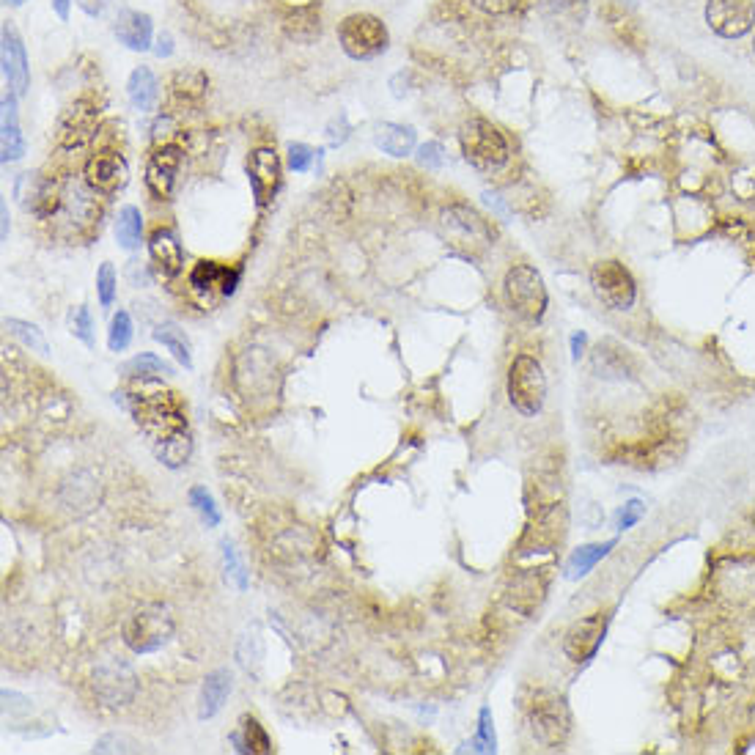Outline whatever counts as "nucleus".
Returning <instances> with one entry per match:
<instances>
[{
	"instance_id": "obj_1",
	"label": "nucleus",
	"mask_w": 755,
	"mask_h": 755,
	"mask_svg": "<svg viewBox=\"0 0 755 755\" xmlns=\"http://www.w3.org/2000/svg\"><path fill=\"white\" fill-rule=\"evenodd\" d=\"M130 410L162 464L171 470L190 459L193 440L187 432L182 399L160 382V377H138L130 390Z\"/></svg>"
},
{
	"instance_id": "obj_2",
	"label": "nucleus",
	"mask_w": 755,
	"mask_h": 755,
	"mask_svg": "<svg viewBox=\"0 0 755 755\" xmlns=\"http://www.w3.org/2000/svg\"><path fill=\"white\" fill-rule=\"evenodd\" d=\"M525 720L533 739L547 750L563 747L572 734V712L563 695L552 690H536L530 695L525 703Z\"/></svg>"
},
{
	"instance_id": "obj_3",
	"label": "nucleus",
	"mask_w": 755,
	"mask_h": 755,
	"mask_svg": "<svg viewBox=\"0 0 755 755\" xmlns=\"http://www.w3.org/2000/svg\"><path fill=\"white\" fill-rule=\"evenodd\" d=\"M121 637H124V646L135 651V654L160 651L162 646H168V640L173 637L171 610L160 602H146L141 607H135L124 621Z\"/></svg>"
},
{
	"instance_id": "obj_4",
	"label": "nucleus",
	"mask_w": 755,
	"mask_h": 755,
	"mask_svg": "<svg viewBox=\"0 0 755 755\" xmlns=\"http://www.w3.org/2000/svg\"><path fill=\"white\" fill-rule=\"evenodd\" d=\"M459 143H462L464 160L484 173L500 171L508 162V157H511V149H508V141L503 138V132L484 119L467 121L462 132H459Z\"/></svg>"
},
{
	"instance_id": "obj_5",
	"label": "nucleus",
	"mask_w": 755,
	"mask_h": 755,
	"mask_svg": "<svg viewBox=\"0 0 755 755\" xmlns=\"http://www.w3.org/2000/svg\"><path fill=\"white\" fill-rule=\"evenodd\" d=\"M547 399V377L536 357L519 355L508 368V401L511 407L525 415L536 418Z\"/></svg>"
},
{
	"instance_id": "obj_6",
	"label": "nucleus",
	"mask_w": 755,
	"mask_h": 755,
	"mask_svg": "<svg viewBox=\"0 0 755 755\" xmlns=\"http://www.w3.org/2000/svg\"><path fill=\"white\" fill-rule=\"evenodd\" d=\"M503 292L511 305V311L522 316L525 322H541V316L547 311V289L541 275L528 264H514L506 272Z\"/></svg>"
},
{
	"instance_id": "obj_7",
	"label": "nucleus",
	"mask_w": 755,
	"mask_h": 755,
	"mask_svg": "<svg viewBox=\"0 0 755 755\" xmlns=\"http://www.w3.org/2000/svg\"><path fill=\"white\" fill-rule=\"evenodd\" d=\"M443 234L453 248L467 256H478L492 245V228L470 206H451L443 212Z\"/></svg>"
},
{
	"instance_id": "obj_8",
	"label": "nucleus",
	"mask_w": 755,
	"mask_h": 755,
	"mask_svg": "<svg viewBox=\"0 0 755 755\" xmlns=\"http://www.w3.org/2000/svg\"><path fill=\"white\" fill-rule=\"evenodd\" d=\"M338 39H341L344 53L349 58H355V61L377 58L388 47V31H385L382 20H377L374 14H352V17H346L341 22V28H338Z\"/></svg>"
},
{
	"instance_id": "obj_9",
	"label": "nucleus",
	"mask_w": 755,
	"mask_h": 755,
	"mask_svg": "<svg viewBox=\"0 0 755 755\" xmlns=\"http://www.w3.org/2000/svg\"><path fill=\"white\" fill-rule=\"evenodd\" d=\"M591 286L602 305L610 311H629L637 300L635 278L621 261H599L591 270Z\"/></svg>"
},
{
	"instance_id": "obj_10",
	"label": "nucleus",
	"mask_w": 755,
	"mask_h": 755,
	"mask_svg": "<svg viewBox=\"0 0 755 755\" xmlns=\"http://www.w3.org/2000/svg\"><path fill=\"white\" fill-rule=\"evenodd\" d=\"M91 687H94V695L99 698L102 706L108 709H121L127 706L135 698L138 692V676L130 665H124L119 659H110V662H102L97 670H94V679H91Z\"/></svg>"
},
{
	"instance_id": "obj_11",
	"label": "nucleus",
	"mask_w": 755,
	"mask_h": 755,
	"mask_svg": "<svg viewBox=\"0 0 755 755\" xmlns=\"http://www.w3.org/2000/svg\"><path fill=\"white\" fill-rule=\"evenodd\" d=\"M607 624H610V615L607 613H591L574 621L569 626V632L563 635V651L566 657L572 659L574 665H585L596 657V651L602 648L604 635H607Z\"/></svg>"
},
{
	"instance_id": "obj_12",
	"label": "nucleus",
	"mask_w": 755,
	"mask_h": 755,
	"mask_svg": "<svg viewBox=\"0 0 755 755\" xmlns=\"http://www.w3.org/2000/svg\"><path fill=\"white\" fill-rule=\"evenodd\" d=\"M706 22L725 39H739L755 25V0H709Z\"/></svg>"
},
{
	"instance_id": "obj_13",
	"label": "nucleus",
	"mask_w": 755,
	"mask_h": 755,
	"mask_svg": "<svg viewBox=\"0 0 755 755\" xmlns=\"http://www.w3.org/2000/svg\"><path fill=\"white\" fill-rule=\"evenodd\" d=\"M547 588H550V569H525V572L511 574L506 588L508 607L528 618L541 607Z\"/></svg>"
},
{
	"instance_id": "obj_14",
	"label": "nucleus",
	"mask_w": 755,
	"mask_h": 755,
	"mask_svg": "<svg viewBox=\"0 0 755 755\" xmlns=\"http://www.w3.org/2000/svg\"><path fill=\"white\" fill-rule=\"evenodd\" d=\"M17 198L20 204L39 217H50L58 212L61 206V187L50 176H42V173H22L20 182H17Z\"/></svg>"
},
{
	"instance_id": "obj_15",
	"label": "nucleus",
	"mask_w": 755,
	"mask_h": 755,
	"mask_svg": "<svg viewBox=\"0 0 755 755\" xmlns=\"http://www.w3.org/2000/svg\"><path fill=\"white\" fill-rule=\"evenodd\" d=\"M248 176L256 204H259L261 209L270 206L275 193H278V187H281V160H278L275 149L261 146V149L253 151L248 160Z\"/></svg>"
},
{
	"instance_id": "obj_16",
	"label": "nucleus",
	"mask_w": 755,
	"mask_h": 755,
	"mask_svg": "<svg viewBox=\"0 0 755 755\" xmlns=\"http://www.w3.org/2000/svg\"><path fill=\"white\" fill-rule=\"evenodd\" d=\"M97 132V108L88 99H77L58 121V143L64 149H83Z\"/></svg>"
},
{
	"instance_id": "obj_17",
	"label": "nucleus",
	"mask_w": 755,
	"mask_h": 755,
	"mask_svg": "<svg viewBox=\"0 0 755 755\" xmlns=\"http://www.w3.org/2000/svg\"><path fill=\"white\" fill-rule=\"evenodd\" d=\"M127 162L116 151H99L86 165V184L99 195L119 193L127 184Z\"/></svg>"
},
{
	"instance_id": "obj_18",
	"label": "nucleus",
	"mask_w": 755,
	"mask_h": 755,
	"mask_svg": "<svg viewBox=\"0 0 755 755\" xmlns=\"http://www.w3.org/2000/svg\"><path fill=\"white\" fill-rule=\"evenodd\" d=\"M179 165H182V149L176 143H165L151 154L146 162V187L154 198H160V201L171 198Z\"/></svg>"
},
{
	"instance_id": "obj_19",
	"label": "nucleus",
	"mask_w": 755,
	"mask_h": 755,
	"mask_svg": "<svg viewBox=\"0 0 755 755\" xmlns=\"http://www.w3.org/2000/svg\"><path fill=\"white\" fill-rule=\"evenodd\" d=\"M0 64H3V77L14 94H25L28 88V80H31V72H28V55H25V47H22L20 36L11 28L9 22L3 25V33H0Z\"/></svg>"
},
{
	"instance_id": "obj_20",
	"label": "nucleus",
	"mask_w": 755,
	"mask_h": 755,
	"mask_svg": "<svg viewBox=\"0 0 755 755\" xmlns=\"http://www.w3.org/2000/svg\"><path fill=\"white\" fill-rule=\"evenodd\" d=\"M149 253L162 278H176L184 267V253L179 239L168 228H157L149 239Z\"/></svg>"
},
{
	"instance_id": "obj_21",
	"label": "nucleus",
	"mask_w": 755,
	"mask_h": 755,
	"mask_svg": "<svg viewBox=\"0 0 755 755\" xmlns=\"http://www.w3.org/2000/svg\"><path fill=\"white\" fill-rule=\"evenodd\" d=\"M239 272L228 270V267H220L217 261H198L193 270H190V286L195 292L209 294L220 289V294H231L237 289Z\"/></svg>"
},
{
	"instance_id": "obj_22",
	"label": "nucleus",
	"mask_w": 755,
	"mask_h": 755,
	"mask_svg": "<svg viewBox=\"0 0 755 755\" xmlns=\"http://www.w3.org/2000/svg\"><path fill=\"white\" fill-rule=\"evenodd\" d=\"M113 33L119 36L124 47H130L135 53H143L151 47V20L149 14L141 11H121L113 25Z\"/></svg>"
},
{
	"instance_id": "obj_23",
	"label": "nucleus",
	"mask_w": 755,
	"mask_h": 755,
	"mask_svg": "<svg viewBox=\"0 0 755 755\" xmlns=\"http://www.w3.org/2000/svg\"><path fill=\"white\" fill-rule=\"evenodd\" d=\"M228 695H231V673L226 668L212 670L209 676H206L204 687H201V698H198V717L201 720H212L220 709H223V703L228 701Z\"/></svg>"
},
{
	"instance_id": "obj_24",
	"label": "nucleus",
	"mask_w": 755,
	"mask_h": 755,
	"mask_svg": "<svg viewBox=\"0 0 755 755\" xmlns=\"http://www.w3.org/2000/svg\"><path fill=\"white\" fill-rule=\"evenodd\" d=\"M0 151H3V162L20 160L25 154V141H22L20 124H17V105L14 97L3 99V124H0Z\"/></svg>"
},
{
	"instance_id": "obj_25",
	"label": "nucleus",
	"mask_w": 755,
	"mask_h": 755,
	"mask_svg": "<svg viewBox=\"0 0 755 755\" xmlns=\"http://www.w3.org/2000/svg\"><path fill=\"white\" fill-rule=\"evenodd\" d=\"M127 97L138 110L149 113V110L157 108L160 102V86H157V77L146 66H138L130 75V83H127Z\"/></svg>"
},
{
	"instance_id": "obj_26",
	"label": "nucleus",
	"mask_w": 755,
	"mask_h": 755,
	"mask_svg": "<svg viewBox=\"0 0 755 755\" xmlns=\"http://www.w3.org/2000/svg\"><path fill=\"white\" fill-rule=\"evenodd\" d=\"M615 544H618V539L599 541V544H583V547H577V550L572 552L569 563H566V577H569V580H580V577H585L588 572H594L596 563L604 561V558L610 555V550H613Z\"/></svg>"
},
{
	"instance_id": "obj_27",
	"label": "nucleus",
	"mask_w": 755,
	"mask_h": 755,
	"mask_svg": "<svg viewBox=\"0 0 755 755\" xmlns=\"http://www.w3.org/2000/svg\"><path fill=\"white\" fill-rule=\"evenodd\" d=\"M377 146L390 157H407L415 149V130L404 124H382L377 130Z\"/></svg>"
},
{
	"instance_id": "obj_28",
	"label": "nucleus",
	"mask_w": 755,
	"mask_h": 755,
	"mask_svg": "<svg viewBox=\"0 0 755 755\" xmlns=\"http://www.w3.org/2000/svg\"><path fill=\"white\" fill-rule=\"evenodd\" d=\"M234 745H237L239 753H250V755L272 753L270 736H267L264 725H261L256 717H242V728H239V734H234Z\"/></svg>"
},
{
	"instance_id": "obj_29",
	"label": "nucleus",
	"mask_w": 755,
	"mask_h": 755,
	"mask_svg": "<svg viewBox=\"0 0 755 755\" xmlns=\"http://www.w3.org/2000/svg\"><path fill=\"white\" fill-rule=\"evenodd\" d=\"M154 341L165 346L184 368H193V349H190V341H187V335H184L176 324H160V327L154 330Z\"/></svg>"
},
{
	"instance_id": "obj_30",
	"label": "nucleus",
	"mask_w": 755,
	"mask_h": 755,
	"mask_svg": "<svg viewBox=\"0 0 755 755\" xmlns=\"http://www.w3.org/2000/svg\"><path fill=\"white\" fill-rule=\"evenodd\" d=\"M116 239L124 250H138L143 239V217L138 206H124L116 220Z\"/></svg>"
},
{
	"instance_id": "obj_31",
	"label": "nucleus",
	"mask_w": 755,
	"mask_h": 755,
	"mask_svg": "<svg viewBox=\"0 0 755 755\" xmlns=\"http://www.w3.org/2000/svg\"><path fill=\"white\" fill-rule=\"evenodd\" d=\"M286 33L292 36L294 42H311L319 36V11L313 6H305V9H294L286 22H283Z\"/></svg>"
},
{
	"instance_id": "obj_32",
	"label": "nucleus",
	"mask_w": 755,
	"mask_h": 755,
	"mask_svg": "<svg viewBox=\"0 0 755 755\" xmlns=\"http://www.w3.org/2000/svg\"><path fill=\"white\" fill-rule=\"evenodd\" d=\"M237 657H239V665L248 670V673H253V676L259 673L261 659H264V643H261V635L256 626H253L248 635L239 640Z\"/></svg>"
},
{
	"instance_id": "obj_33",
	"label": "nucleus",
	"mask_w": 755,
	"mask_h": 755,
	"mask_svg": "<svg viewBox=\"0 0 755 755\" xmlns=\"http://www.w3.org/2000/svg\"><path fill=\"white\" fill-rule=\"evenodd\" d=\"M467 747L473 753H495L497 750L495 720H492V709L489 706H481V712H478V734L473 736V742Z\"/></svg>"
},
{
	"instance_id": "obj_34",
	"label": "nucleus",
	"mask_w": 755,
	"mask_h": 755,
	"mask_svg": "<svg viewBox=\"0 0 755 755\" xmlns=\"http://www.w3.org/2000/svg\"><path fill=\"white\" fill-rule=\"evenodd\" d=\"M206 88V75L204 72H195V69H184V72H176L173 75V94L179 99H198L204 94Z\"/></svg>"
},
{
	"instance_id": "obj_35",
	"label": "nucleus",
	"mask_w": 755,
	"mask_h": 755,
	"mask_svg": "<svg viewBox=\"0 0 755 755\" xmlns=\"http://www.w3.org/2000/svg\"><path fill=\"white\" fill-rule=\"evenodd\" d=\"M6 327H9L11 333L20 338L22 344L31 346L33 352H39V355H47L50 352V346H47V338L44 333L31 322H22V319H6Z\"/></svg>"
},
{
	"instance_id": "obj_36",
	"label": "nucleus",
	"mask_w": 755,
	"mask_h": 755,
	"mask_svg": "<svg viewBox=\"0 0 755 755\" xmlns=\"http://www.w3.org/2000/svg\"><path fill=\"white\" fill-rule=\"evenodd\" d=\"M544 9L552 20L583 22L588 11V0H544Z\"/></svg>"
},
{
	"instance_id": "obj_37",
	"label": "nucleus",
	"mask_w": 755,
	"mask_h": 755,
	"mask_svg": "<svg viewBox=\"0 0 755 755\" xmlns=\"http://www.w3.org/2000/svg\"><path fill=\"white\" fill-rule=\"evenodd\" d=\"M190 506L195 508V514L204 519L209 528L220 525V508L215 506V497L209 495L204 486H193L190 489Z\"/></svg>"
},
{
	"instance_id": "obj_38",
	"label": "nucleus",
	"mask_w": 755,
	"mask_h": 755,
	"mask_svg": "<svg viewBox=\"0 0 755 755\" xmlns=\"http://www.w3.org/2000/svg\"><path fill=\"white\" fill-rule=\"evenodd\" d=\"M124 371H127L130 377H168V374H173L171 366H168V363H162L160 357H154V355L132 357L130 363L124 366Z\"/></svg>"
},
{
	"instance_id": "obj_39",
	"label": "nucleus",
	"mask_w": 755,
	"mask_h": 755,
	"mask_svg": "<svg viewBox=\"0 0 755 755\" xmlns=\"http://www.w3.org/2000/svg\"><path fill=\"white\" fill-rule=\"evenodd\" d=\"M132 344V319L127 311H119L113 316L108 330V346L110 352H124Z\"/></svg>"
},
{
	"instance_id": "obj_40",
	"label": "nucleus",
	"mask_w": 755,
	"mask_h": 755,
	"mask_svg": "<svg viewBox=\"0 0 755 755\" xmlns=\"http://www.w3.org/2000/svg\"><path fill=\"white\" fill-rule=\"evenodd\" d=\"M69 330L75 335L77 341H83L88 349H94V319H91V313H88L86 305H77L75 311L69 313Z\"/></svg>"
},
{
	"instance_id": "obj_41",
	"label": "nucleus",
	"mask_w": 755,
	"mask_h": 755,
	"mask_svg": "<svg viewBox=\"0 0 755 755\" xmlns=\"http://www.w3.org/2000/svg\"><path fill=\"white\" fill-rule=\"evenodd\" d=\"M220 547H223V561H226V577L237 585V591H248V574H245V566L239 561L234 544L226 539Z\"/></svg>"
},
{
	"instance_id": "obj_42",
	"label": "nucleus",
	"mask_w": 755,
	"mask_h": 755,
	"mask_svg": "<svg viewBox=\"0 0 755 755\" xmlns=\"http://www.w3.org/2000/svg\"><path fill=\"white\" fill-rule=\"evenodd\" d=\"M116 270H113V264H102L97 272V294L99 302H102V308H110L113 300H116Z\"/></svg>"
},
{
	"instance_id": "obj_43",
	"label": "nucleus",
	"mask_w": 755,
	"mask_h": 755,
	"mask_svg": "<svg viewBox=\"0 0 755 755\" xmlns=\"http://www.w3.org/2000/svg\"><path fill=\"white\" fill-rule=\"evenodd\" d=\"M643 514H646V506H643L640 500H632V503H626V506L615 514V528L618 530L635 528L637 522L643 519Z\"/></svg>"
},
{
	"instance_id": "obj_44",
	"label": "nucleus",
	"mask_w": 755,
	"mask_h": 755,
	"mask_svg": "<svg viewBox=\"0 0 755 755\" xmlns=\"http://www.w3.org/2000/svg\"><path fill=\"white\" fill-rule=\"evenodd\" d=\"M313 162V151L311 146H305V143H292L289 146V168L297 173H305L311 168Z\"/></svg>"
},
{
	"instance_id": "obj_45",
	"label": "nucleus",
	"mask_w": 755,
	"mask_h": 755,
	"mask_svg": "<svg viewBox=\"0 0 755 755\" xmlns=\"http://www.w3.org/2000/svg\"><path fill=\"white\" fill-rule=\"evenodd\" d=\"M470 3L484 14H511L522 0H470Z\"/></svg>"
},
{
	"instance_id": "obj_46",
	"label": "nucleus",
	"mask_w": 755,
	"mask_h": 755,
	"mask_svg": "<svg viewBox=\"0 0 755 755\" xmlns=\"http://www.w3.org/2000/svg\"><path fill=\"white\" fill-rule=\"evenodd\" d=\"M418 162L426 168H440L443 165V146L440 143H426L418 149Z\"/></svg>"
},
{
	"instance_id": "obj_47",
	"label": "nucleus",
	"mask_w": 755,
	"mask_h": 755,
	"mask_svg": "<svg viewBox=\"0 0 755 755\" xmlns=\"http://www.w3.org/2000/svg\"><path fill=\"white\" fill-rule=\"evenodd\" d=\"M77 6L86 11L88 17H99V14H102V6H105V3H102V0H77Z\"/></svg>"
},
{
	"instance_id": "obj_48",
	"label": "nucleus",
	"mask_w": 755,
	"mask_h": 755,
	"mask_svg": "<svg viewBox=\"0 0 755 755\" xmlns=\"http://www.w3.org/2000/svg\"><path fill=\"white\" fill-rule=\"evenodd\" d=\"M154 53L160 55V58H168V55L173 53V44H171V36H168V33H162L160 39H157V47H154Z\"/></svg>"
},
{
	"instance_id": "obj_49",
	"label": "nucleus",
	"mask_w": 755,
	"mask_h": 755,
	"mask_svg": "<svg viewBox=\"0 0 755 755\" xmlns=\"http://www.w3.org/2000/svg\"><path fill=\"white\" fill-rule=\"evenodd\" d=\"M583 349H585V333L572 335V357H574V360H580V357H583Z\"/></svg>"
},
{
	"instance_id": "obj_50",
	"label": "nucleus",
	"mask_w": 755,
	"mask_h": 755,
	"mask_svg": "<svg viewBox=\"0 0 755 755\" xmlns=\"http://www.w3.org/2000/svg\"><path fill=\"white\" fill-rule=\"evenodd\" d=\"M53 6H55V11H58V17H61V20L69 17V0H53Z\"/></svg>"
},
{
	"instance_id": "obj_51",
	"label": "nucleus",
	"mask_w": 755,
	"mask_h": 755,
	"mask_svg": "<svg viewBox=\"0 0 755 755\" xmlns=\"http://www.w3.org/2000/svg\"><path fill=\"white\" fill-rule=\"evenodd\" d=\"M0 212H3V239H9V206L3 204Z\"/></svg>"
},
{
	"instance_id": "obj_52",
	"label": "nucleus",
	"mask_w": 755,
	"mask_h": 755,
	"mask_svg": "<svg viewBox=\"0 0 755 755\" xmlns=\"http://www.w3.org/2000/svg\"><path fill=\"white\" fill-rule=\"evenodd\" d=\"M6 3H14V6H20V3H25V0H6Z\"/></svg>"
},
{
	"instance_id": "obj_53",
	"label": "nucleus",
	"mask_w": 755,
	"mask_h": 755,
	"mask_svg": "<svg viewBox=\"0 0 755 755\" xmlns=\"http://www.w3.org/2000/svg\"><path fill=\"white\" fill-rule=\"evenodd\" d=\"M753 47H755V44H753Z\"/></svg>"
}]
</instances>
